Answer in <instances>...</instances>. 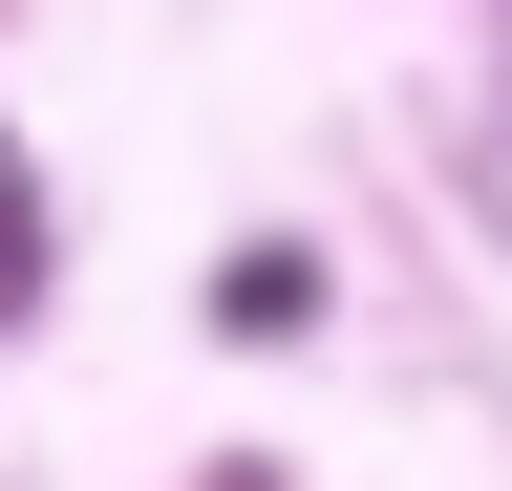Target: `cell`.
Here are the masks:
<instances>
[{"mask_svg": "<svg viewBox=\"0 0 512 491\" xmlns=\"http://www.w3.org/2000/svg\"><path fill=\"white\" fill-rule=\"evenodd\" d=\"M43 278V214H22V171H0V299H22Z\"/></svg>", "mask_w": 512, "mask_h": 491, "instance_id": "obj_1", "label": "cell"}]
</instances>
